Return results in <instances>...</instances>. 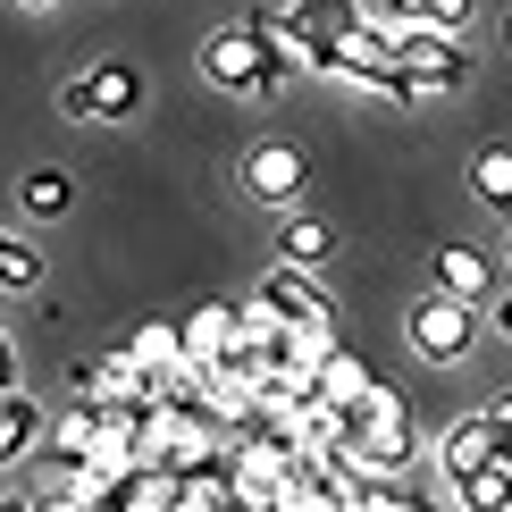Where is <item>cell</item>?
I'll return each mask as SVG.
<instances>
[{"label":"cell","instance_id":"cell-1","mask_svg":"<svg viewBox=\"0 0 512 512\" xmlns=\"http://www.w3.org/2000/svg\"><path fill=\"white\" fill-rule=\"evenodd\" d=\"M387 59H395V101H437V93H462L471 84V51L437 26H403L387 17Z\"/></svg>","mask_w":512,"mask_h":512},{"label":"cell","instance_id":"cell-2","mask_svg":"<svg viewBox=\"0 0 512 512\" xmlns=\"http://www.w3.org/2000/svg\"><path fill=\"white\" fill-rule=\"evenodd\" d=\"M202 76L219 84V93H244V101H269L277 84H286V68H277V51H269V26H261V17H244V26L210 34Z\"/></svg>","mask_w":512,"mask_h":512},{"label":"cell","instance_id":"cell-3","mask_svg":"<svg viewBox=\"0 0 512 512\" xmlns=\"http://www.w3.org/2000/svg\"><path fill=\"white\" fill-rule=\"evenodd\" d=\"M236 177H244V194H252V202H269V210H294V202L311 194V160H303V143H286V135L252 143Z\"/></svg>","mask_w":512,"mask_h":512},{"label":"cell","instance_id":"cell-4","mask_svg":"<svg viewBox=\"0 0 512 512\" xmlns=\"http://www.w3.org/2000/svg\"><path fill=\"white\" fill-rule=\"evenodd\" d=\"M59 110H68V118H101V126H118V118H135V110H143V76L126 68V59H101V68H84L68 93H59Z\"/></svg>","mask_w":512,"mask_h":512},{"label":"cell","instance_id":"cell-5","mask_svg":"<svg viewBox=\"0 0 512 512\" xmlns=\"http://www.w3.org/2000/svg\"><path fill=\"white\" fill-rule=\"evenodd\" d=\"M252 303H261L269 319H294V328H328V319H336L328 286H319L303 261H286V252H277V269L261 277V294H252Z\"/></svg>","mask_w":512,"mask_h":512},{"label":"cell","instance_id":"cell-6","mask_svg":"<svg viewBox=\"0 0 512 512\" xmlns=\"http://www.w3.org/2000/svg\"><path fill=\"white\" fill-rule=\"evenodd\" d=\"M471 345H479V336H471V303H462V294H429V303L412 311V353L420 361L445 370V361H462Z\"/></svg>","mask_w":512,"mask_h":512},{"label":"cell","instance_id":"cell-7","mask_svg":"<svg viewBox=\"0 0 512 512\" xmlns=\"http://www.w3.org/2000/svg\"><path fill=\"white\" fill-rule=\"evenodd\" d=\"M76 387L93 395V403H160V370H152V361H135V353L118 345L110 361H84Z\"/></svg>","mask_w":512,"mask_h":512},{"label":"cell","instance_id":"cell-8","mask_svg":"<svg viewBox=\"0 0 512 512\" xmlns=\"http://www.w3.org/2000/svg\"><path fill=\"white\" fill-rule=\"evenodd\" d=\"M487 454H512V429H504V420L479 403L471 420H454V429H445V445H437V471H445V479H462V471H479Z\"/></svg>","mask_w":512,"mask_h":512},{"label":"cell","instance_id":"cell-9","mask_svg":"<svg viewBox=\"0 0 512 512\" xmlns=\"http://www.w3.org/2000/svg\"><path fill=\"white\" fill-rule=\"evenodd\" d=\"M93 454H101V403L84 395V403H68V412L51 420V462H42V471H93Z\"/></svg>","mask_w":512,"mask_h":512},{"label":"cell","instance_id":"cell-10","mask_svg":"<svg viewBox=\"0 0 512 512\" xmlns=\"http://www.w3.org/2000/svg\"><path fill=\"white\" fill-rule=\"evenodd\" d=\"M110 512H177V471L168 462H126L110 479Z\"/></svg>","mask_w":512,"mask_h":512},{"label":"cell","instance_id":"cell-11","mask_svg":"<svg viewBox=\"0 0 512 512\" xmlns=\"http://www.w3.org/2000/svg\"><path fill=\"white\" fill-rule=\"evenodd\" d=\"M34 445H42V403L26 387H0V471L34 462Z\"/></svg>","mask_w":512,"mask_h":512},{"label":"cell","instance_id":"cell-12","mask_svg":"<svg viewBox=\"0 0 512 512\" xmlns=\"http://www.w3.org/2000/svg\"><path fill=\"white\" fill-rule=\"evenodd\" d=\"M437 294L487 303V294H496V261H487V252H471V244H445V252H437Z\"/></svg>","mask_w":512,"mask_h":512},{"label":"cell","instance_id":"cell-13","mask_svg":"<svg viewBox=\"0 0 512 512\" xmlns=\"http://www.w3.org/2000/svg\"><path fill=\"white\" fill-rule=\"evenodd\" d=\"M454 504H471V512H512V454H487L479 471H462V479H454Z\"/></svg>","mask_w":512,"mask_h":512},{"label":"cell","instance_id":"cell-14","mask_svg":"<svg viewBox=\"0 0 512 512\" xmlns=\"http://www.w3.org/2000/svg\"><path fill=\"white\" fill-rule=\"evenodd\" d=\"M471 194L496 210V219H512V143H479L471 152Z\"/></svg>","mask_w":512,"mask_h":512},{"label":"cell","instance_id":"cell-15","mask_svg":"<svg viewBox=\"0 0 512 512\" xmlns=\"http://www.w3.org/2000/svg\"><path fill=\"white\" fill-rule=\"evenodd\" d=\"M311 395H319V403H353V395H370V370H361V353L328 345V353H319V370H311Z\"/></svg>","mask_w":512,"mask_h":512},{"label":"cell","instance_id":"cell-16","mask_svg":"<svg viewBox=\"0 0 512 512\" xmlns=\"http://www.w3.org/2000/svg\"><path fill=\"white\" fill-rule=\"evenodd\" d=\"M236 328H244V303H202L194 319H185V353L210 361L219 345H236Z\"/></svg>","mask_w":512,"mask_h":512},{"label":"cell","instance_id":"cell-17","mask_svg":"<svg viewBox=\"0 0 512 512\" xmlns=\"http://www.w3.org/2000/svg\"><path fill=\"white\" fill-rule=\"evenodd\" d=\"M17 210H26V219H68V210H76L68 168H34V177L17 185Z\"/></svg>","mask_w":512,"mask_h":512},{"label":"cell","instance_id":"cell-18","mask_svg":"<svg viewBox=\"0 0 512 512\" xmlns=\"http://www.w3.org/2000/svg\"><path fill=\"white\" fill-rule=\"evenodd\" d=\"M277 252H286V261H303V269H319V261L336 252V236L311 219V210H286V236H277Z\"/></svg>","mask_w":512,"mask_h":512},{"label":"cell","instance_id":"cell-19","mask_svg":"<svg viewBox=\"0 0 512 512\" xmlns=\"http://www.w3.org/2000/svg\"><path fill=\"white\" fill-rule=\"evenodd\" d=\"M471 9H479V0H395L403 26H437V34H462V26H471Z\"/></svg>","mask_w":512,"mask_h":512},{"label":"cell","instance_id":"cell-20","mask_svg":"<svg viewBox=\"0 0 512 512\" xmlns=\"http://www.w3.org/2000/svg\"><path fill=\"white\" fill-rule=\"evenodd\" d=\"M0 294H42V252L0 236Z\"/></svg>","mask_w":512,"mask_h":512},{"label":"cell","instance_id":"cell-21","mask_svg":"<svg viewBox=\"0 0 512 512\" xmlns=\"http://www.w3.org/2000/svg\"><path fill=\"white\" fill-rule=\"evenodd\" d=\"M0 387H17V345H9V328H0Z\"/></svg>","mask_w":512,"mask_h":512},{"label":"cell","instance_id":"cell-22","mask_svg":"<svg viewBox=\"0 0 512 512\" xmlns=\"http://www.w3.org/2000/svg\"><path fill=\"white\" fill-rule=\"evenodd\" d=\"M496 328H504V336H512V286H504V294H496Z\"/></svg>","mask_w":512,"mask_h":512},{"label":"cell","instance_id":"cell-23","mask_svg":"<svg viewBox=\"0 0 512 512\" xmlns=\"http://www.w3.org/2000/svg\"><path fill=\"white\" fill-rule=\"evenodd\" d=\"M496 34H504V51H512V9H504V26H496Z\"/></svg>","mask_w":512,"mask_h":512},{"label":"cell","instance_id":"cell-24","mask_svg":"<svg viewBox=\"0 0 512 512\" xmlns=\"http://www.w3.org/2000/svg\"><path fill=\"white\" fill-rule=\"evenodd\" d=\"M26 9H51V0H26Z\"/></svg>","mask_w":512,"mask_h":512},{"label":"cell","instance_id":"cell-25","mask_svg":"<svg viewBox=\"0 0 512 512\" xmlns=\"http://www.w3.org/2000/svg\"><path fill=\"white\" fill-rule=\"evenodd\" d=\"M504 269H512V252H504Z\"/></svg>","mask_w":512,"mask_h":512}]
</instances>
